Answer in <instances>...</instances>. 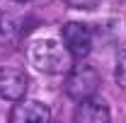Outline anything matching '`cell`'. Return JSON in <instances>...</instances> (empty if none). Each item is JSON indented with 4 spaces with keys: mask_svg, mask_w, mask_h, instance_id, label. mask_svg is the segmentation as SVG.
<instances>
[{
    "mask_svg": "<svg viewBox=\"0 0 126 123\" xmlns=\"http://www.w3.org/2000/svg\"><path fill=\"white\" fill-rule=\"evenodd\" d=\"M29 61L36 70L46 75H61L73 68V56L63 41L56 39H36L29 44Z\"/></svg>",
    "mask_w": 126,
    "mask_h": 123,
    "instance_id": "6da1fadb",
    "label": "cell"
},
{
    "mask_svg": "<svg viewBox=\"0 0 126 123\" xmlns=\"http://www.w3.org/2000/svg\"><path fill=\"white\" fill-rule=\"evenodd\" d=\"M99 87V73L92 65H75L68 70L65 77V94L75 101H82L87 97H94Z\"/></svg>",
    "mask_w": 126,
    "mask_h": 123,
    "instance_id": "7a4b0ae2",
    "label": "cell"
},
{
    "mask_svg": "<svg viewBox=\"0 0 126 123\" xmlns=\"http://www.w3.org/2000/svg\"><path fill=\"white\" fill-rule=\"evenodd\" d=\"M61 39L73 58H85L92 51V31L80 22H68L61 29Z\"/></svg>",
    "mask_w": 126,
    "mask_h": 123,
    "instance_id": "3957f363",
    "label": "cell"
},
{
    "mask_svg": "<svg viewBox=\"0 0 126 123\" xmlns=\"http://www.w3.org/2000/svg\"><path fill=\"white\" fill-rule=\"evenodd\" d=\"M29 89V77L19 68H0V99L19 101Z\"/></svg>",
    "mask_w": 126,
    "mask_h": 123,
    "instance_id": "277c9868",
    "label": "cell"
},
{
    "mask_svg": "<svg viewBox=\"0 0 126 123\" xmlns=\"http://www.w3.org/2000/svg\"><path fill=\"white\" fill-rule=\"evenodd\" d=\"M73 118H75V123H107L111 118V113L102 99L87 97V99H82L78 104Z\"/></svg>",
    "mask_w": 126,
    "mask_h": 123,
    "instance_id": "5b68a950",
    "label": "cell"
},
{
    "mask_svg": "<svg viewBox=\"0 0 126 123\" xmlns=\"http://www.w3.org/2000/svg\"><path fill=\"white\" fill-rule=\"evenodd\" d=\"M51 118V111L46 104L41 101H24L19 99V104H15L12 113H10V121L12 123H44Z\"/></svg>",
    "mask_w": 126,
    "mask_h": 123,
    "instance_id": "8992f818",
    "label": "cell"
},
{
    "mask_svg": "<svg viewBox=\"0 0 126 123\" xmlns=\"http://www.w3.org/2000/svg\"><path fill=\"white\" fill-rule=\"evenodd\" d=\"M19 34V22H17L12 15H5L0 12V46L5 44H12Z\"/></svg>",
    "mask_w": 126,
    "mask_h": 123,
    "instance_id": "52a82bcc",
    "label": "cell"
},
{
    "mask_svg": "<svg viewBox=\"0 0 126 123\" xmlns=\"http://www.w3.org/2000/svg\"><path fill=\"white\" fill-rule=\"evenodd\" d=\"M116 82H119V87H124L126 89V51L119 53V58H116Z\"/></svg>",
    "mask_w": 126,
    "mask_h": 123,
    "instance_id": "ba28073f",
    "label": "cell"
},
{
    "mask_svg": "<svg viewBox=\"0 0 126 123\" xmlns=\"http://www.w3.org/2000/svg\"><path fill=\"white\" fill-rule=\"evenodd\" d=\"M70 7H75V10H94L102 0H65Z\"/></svg>",
    "mask_w": 126,
    "mask_h": 123,
    "instance_id": "9c48e42d",
    "label": "cell"
},
{
    "mask_svg": "<svg viewBox=\"0 0 126 123\" xmlns=\"http://www.w3.org/2000/svg\"><path fill=\"white\" fill-rule=\"evenodd\" d=\"M15 2H29V0H15Z\"/></svg>",
    "mask_w": 126,
    "mask_h": 123,
    "instance_id": "30bf717a",
    "label": "cell"
}]
</instances>
